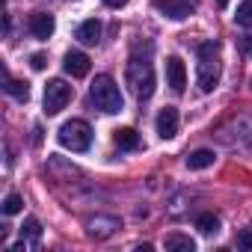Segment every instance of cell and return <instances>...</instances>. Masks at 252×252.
Segmentation results:
<instances>
[{"mask_svg": "<svg viewBox=\"0 0 252 252\" xmlns=\"http://www.w3.org/2000/svg\"><path fill=\"white\" fill-rule=\"evenodd\" d=\"M178 110L175 107H163L160 113H158V122H155V128H158V134L163 137V140H169V137H175L178 134Z\"/></svg>", "mask_w": 252, "mask_h": 252, "instance_id": "cell-8", "label": "cell"}, {"mask_svg": "<svg viewBox=\"0 0 252 252\" xmlns=\"http://www.w3.org/2000/svg\"><path fill=\"white\" fill-rule=\"evenodd\" d=\"M27 27H30V33H33L36 39H51L57 24H54V15H48V12H33L30 21H27Z\"/></svg>", "mask_w": 252, "mask_h": 252, "instance_id": "cell-10", "label": "cell"}, {"mask_svg": "<svg viewBox=\"0 0 252 252\" xmlns=\"http://www.w3.org/2000/svg\"><path fill=\"white\" fill-rule=\"evenodd\" d=\"M237 24H243V27H252V0H243V3L237 6Z\"/></svg>", "mask_w": 252, "mask_h": 252, "instance_id": "cell-20", "label": "cell"}, {"mask_svg": "<svg viewBox=\"0 0 252 252\" xmlns=\"http://www.w3.org/2000/svg\"><path fill=\"white\" fill-rule=\"evenodd\" d=\"M240 45H243V54H252V36H243Z\"/></svg>", "mask_w": 252, "mask_h": 252, "instance_id": "cell-23", "label": "cell"}, {"mask_svg": "<svg viewBox=\"0 0 252 252\" xmlns=\"http://www.w3.org/2000/svg\"><path fill=\"white\" fill-rule=\"evenodd\" d=\"M104 3H107L110 9H119V6H125V3H128V0H104Z\"/></svg>", "mask_w": 252, "mask_h": 252, "instance_id": "cell-24", "label": "cell"}, {"mask_svg": "<svg viewBox=\"0 0 252 252\" xmlns=\"http://www.w3.org/2000/svg\"><path fill=\"white\" fill-rule=\"evenodd\" d=\"M63 68H65V74H71V77H86V74H89V57H86L83 51H68L65 60H63Z\"/></svg>", "mask_w": 252, "mask_h": 252, "instance_id": "cell-11", "label": "cell"}, {"mask_svg": "<svg viewBox=\"0 0 252 252\" xmlns=\"http://www.w3.org/2000/svg\"><path fill=\"white\" fill-rule=\"evenodd\" d=\"M163 246L169 249V252H193L196 249V243L187 237V234H178V231H172V234H166V240H163Z\"/></svg>", "mask_w": 252, "mask_h": 252, "instance_id": "cell-14", "label": "cell"}, {"mask_svg": "<svg viewBox=\"0 0 252 252\" xmlns=\"http://www.w3.org/2000/svg\"><path fill=\"white\" fill-rule=\"evenodd\" d=\"M237 246H240V249H252V228H243V231L237 234Z\"/></svg>", "mask_w": 252, "mask_h": 252, "instance_id": "cell-21", "label": "cell"}, {"mask_svg": "<svg viewBox=\"0 0 252 252\" xmlns=\"http://www.w3.org/2000/svg\"><path fill=\"white\" fill-rule=\"evenodd\" d=\"M214 160H217V155H214L211 149H196V152L187 158V166H190V169H208V166H214Z\"/></svg>", "mask_w": 252, "mask_h": 252, "instance_id": "cell-15", "label": "cell"}, {"mask_svg": "<svg viewBox=\"0 0 252 252\" xmlns=\"http://www.w3.org/2000/svg\"><path fill=\"white\" fill-rule=\"evenodd\" d=\"M122 228V222L116 220V217H89L86 220V234L89 237H95V240H107V237H113L116 231Z\"/></svg>", "mask_w": 252, "mask_h": 252, "instance_id": "cell-6", "label": "cell"}, {"mask_svg": "<svg viewBox=\"0 0 252 252\" xmlns=\"http://www.w3.org/2000/svg\"><path fill=\"white\" fill-rule=\"evenodd\" d=\"M166 83L172 86V92H184V86H187V68L178 57L166 60Z\"/></svg>", "mask_w": 252, "mask_h": 252, "instance_id": "cell-9", "label": "cell"}, {"mask_svg": "<svg viewBox=\"0 0 252 252\" xmlns=\"http://www.w3.org/2000/svg\"><path fill=\"white\" fill-rule=\"evenodd\" d=\"M222 74V57H220V45L217 42H202L199 45V92H214V86L220 83Z\"/></svg>", "mask_w": 252, "mask_h": 252, "instance_id": "cell-1", "label": "cell"}, {"mask_svg": "<svg viewBox=\"0 0 252 252\" xmlns=\"http://www.w3.org/2000/svg\"><path fill=\"white\" fill-rule=\"evenodd\" d=\"M71 101V86L65 80H51L45 86V113L48 116H57L65 110V104Z\"/></svg>", "mask_w": 252, "mask_h": 252, "instance_id": "cell-5", "label": "cell"}, {"mask_svg": "<svg viewBox=\"0 0 252 252\" xmlns=\"http://www.w3.org/2000/svg\"><path fill=\"white\" fill-rule=\"evenodd\" d=\"M77 39H80L83 45H98V42H101V21H98V18L83 21V24L77 27Z\"/></svg>", "mask_w": 252, "mask_h": 252, "instance_id": "cell-13", "label": "cell"}, {"mask_svg": "<svg viewBox=\"0 0 252 252\" xmlns=\"http://www.w3.org/2000/svg\"><path fill=\"white\" fill-rule=\"evenodd\" d=\"M249 86H252V80H249Z\"/></svg>", "mask_w": 252, "mask_h": 252, "instance_id": "cell-26", "label": "cell"}, {"mask_svg": "<svg viewBox=\"0 0 252 252\" xmlns=\"http://www.w3.org/2000/svg\"><path fill=\"white\" fill-rule=\"evenodd\" d=\"M89 98H92V104L101 110V113H119L122 110V92H119V86H116V80L110 77V74H98L95 80H92V86H89Z\"/></svg>", "mask_w": 252, "mask_h": 252, "instance_id": "cell-3", "label": "cell"}, {"mask_svg": "<svg viewBox=\"0 0 252 252\" xmlns=\"http://www.w3.org/2000/svg\"><path fill=\"white\" fill-rule=\"evenodd\" d=\"M21 237H30V240H39V237H42V222H39L36 217H30V220H24V225H21Z\"/></svg>", "mask_w": 252, "mask_h": 252, "instance_id": "cell-18", "label": "cell"}, {"mask_svg": "<svg viewBox=\"0 0 252 252\" xmlns=\"http://www.w3.org/2000/svg\"><path fill=\"white\" fill-rule=\"evenodd\" d=\"M196 228H199L202 234H217V231H220V217H214V214H202V217L196 220Z\"/></svg>", "mask_w": 252, "mask_h": 252, "instance_id": "cell-17", "label": "cell"}, {"mask_svg": "<svg viewBox=\"0 0 252 252\" xmlns=\"http://www.w3.org/2000/svg\"><path fill=\"white\" fill-rule=\"evenodd\" d=\"M30 65H33L36 71H42V68L48 65V57H45V54H33V57H30Z\"/></svg>", "mask_w": 252, "mask_h": 252, "instance_id": "cell-22", "label": "cell"}, {"mask_svg": "<svg viewBox=\"0 0 252 252\" xmlns=\"http://www.w3.org/2000/svg\"><path fill=\"white\" fill-rule=\"evenodd\" d=\"M125 83H128V89L140 101L152 98V92H155V68H152V63L140 60V57H131L128 65H125Z\"/></svg>", "mask_w": 252, "mask_h": 252, "instance_id": "cell-2", "label": "cell"}, {"mask_svg": "<svg viewBox=\"0 0 252 252\" xmlns=\"http://www.w3.org/2000/svg\"><path fill=\"white\" fill-rule=\"evenodd\" d=\"M113 143L122 152H134V149H140V134L134 128H119V131H113Z\"/></svg>", "mask_w": 252, "mask_h": 252, "instance_id": "cell-12", "label": "cell"}, {"mask_svg": "<svg viewBox=\"0 0 252 252\" xmlns=\"http://www.w3.org/2000/svg\"><path fill=\"white\" fill-rule=\"evenodd\" d=\"M12 98H18V101H27L30 98V86H27V80H15L9 71H6V86H3Z\"/></svg>", "mask_w": 252, "mask_h": 252, "instance_id": "cell-16", "label": "cell"}, {"mask_svg": "<svg viewBox=\"0 0 252 252\" xmlns=\"http://www.w3.org/2000/svg\"><path fill=\"white\" fill-rule=\"evenodd\" d=\"M217 6H220V9H225V6H228V0H217Z\"/></svg>", "mask_w": 252, "mask_h": 252, "instance_id": "cell-25", "label": "cell"}, {"mask_svg": "<svg viewBox=\"0 0 252 252\" xmlns=\"http://www.w3.org/2000/svg\"><path fill=\"white\" fill-rule=\"evenodd\" d=\"M155 9L169 18V21H184L193 15V3L190 0H155Z\"/></svg>", "mask_w": 252, "mask_h": 252, "instance_id": "cell-7", "label": "cell"}, {"mask_svg": "<svg viewBox=\"0 0 252 252\" xmlns=\"http://www.w3.org/2000/svg\"><path fill=\"white\" fill-rule=\"evenodd\" d=\"M57 140H60L63 149L86 152L92 146V128H89L83 119H68V122H63V128L57 131Z\"/></svg>", "mask_w": 252, "mask_h": 252, "instance_id": "cell-4", "label": "cell"}, {"mask_svg": "<svg viewBox=\"0 0 252 252\" xmlns=\"http://www.w3.org/2000/svg\"><path fill=\"white\" fill-rule=\"evenodd\" d=\"M21 208H24V199H21L18 193H9V196L3 199V214H6V217H12V214H18Z\"/></svg>", "mask_w": 252, "mask_h": 252, "instance_id": "cell-19", "label": "cell"}]
</instances>
